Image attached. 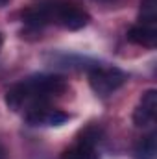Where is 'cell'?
<instances>
[{"mask_svg":"<svg viewBox=\"0 0 157 159\" xmlns=\"http://www.w3.org/2000/svg\"><path fill=\"white\" fill-rule=\"evenodd\" d=\"M67 83L61 76L54 74H37L22 80L20 83H15L6 93V104L13 111H20L26 107V113L32 109H37L46 106L48 98L59 96L65 93Z\"/></svg>","mask_w":157,"mask_h":159,"instance_id":"6da1fadb","label":"cell"},{"mask_svg":"<svg viewBox=\"0 0 157 159\" xmlns=\"http://www.w3.org/2000/svg\"><path fill=\"white\" fill-rule=\"evenodd\" d=\"M48 7H50L52 22L67 30H81L91 20L87 11H83L79 6L70 4V2H54V4H48Z\"/></svg>","mask_w":157,"mask_h":159,"instance_id":"7a4b0ae2","label":"cell"},{"mask_svg":"<svg viewBox=\"0 0 157 159\" xmlns=\"http://www.w3.org/2000/svg\"><path fill=\"white\" fill-rule=\"evenodd\" d=\"M126 81V74L117 67H94L89 72V85L98 96H109Z\"/></svg>","mask_w":157,"mask_h":159,"instance_id":"3957f363","label":"cell"},{"mask_svg":"<svg viewBox=\"0 0 157 159\" xmlns=\"http://www.w3.org/2000/svg\"><path fill=\"white\" fill-rule=\"evenodd\" d=\"M24 119L30 126H61L69 120V115L59 109H50L48 106H43L28 111Z\"/></svg>","mask_w":157,"mask_h":159,"instance_id":"277c9868","label":"cell"},{"mask_svg":"<svg viewBox=\"0 0 157 159\" xmlns=\"http://www.w3.org/2000/svg\"><path fill=\"white\" fill-rule=\"evenodd\" d=\"M128 41L144 48H155L157 44V28L152 24H135L128 30Z\"/></svg>","mask_w":157,"mask_h":159,"instance_id":"5b68a950","label":"cell"},{"mask_svg":"<svg viewBox=\"0 0 157 159\" xmlns=\"http://www.w3.org/2000/svg\"><path fill=\"white\" fill-rule=\"evenodd\" d=\"M22 20L28 26H34V28H41L44 24H50L52 19H50V7H48V4L34 6V7L24 9L22 11Z\"/></svg>","mask_w":157,"mask_h":159,"instance_id":"8992f818","label":"cell"},{"mask_svg":"<svg viewBox=\"0 0 157 159\" xmlns=\"http://www.w3.org/2000/svg\"><path fill=\"white\" fill-rule=\"evenodd\" d=\"M133 157L135 159H157V135L150 133L142 137L135 148H133Z\"/></svg>","mask_w":157,"mask_h":159,"instance_id":"52a82bcc","label":"cell"},{"mask_svg":"<svg viewBox=\"0 0 157 159\" xmlns=\"http://www.w3.org/2000/svg\"><path fill=\"white\" fill-rule=\"evenodd\" d=\"M61 159H98V152H96V146H89L85 143H79L76 141L70 148H67Z\"/></svg>","mask_w":157,"mask_h":159,"instance_id":"ba28073f","label":"cell"},{"mask_svg":"<svg viewBox=\"0 0 157 159\" xmlns=\"http://www.w3.org/2000/svg\"><path fill=\"white\" fill-rule=\"evenodd\" d=\"M157 20V0H141V24L155 26Z\"/></svg>","mask_w":157,"mask_h":159,"instance_id":"9c48e42d","label":"cell"},{"mask_svg":"<svg viewBox=\"0 0 157 159\" xmlns=\"http://www.w3.org/2000/svg\"><path fill=\"white\" fill-rule=\"evenodd\" d=\"M79 143H85L89 146H96L102 141V129L98 126H87L85 129H81L78 135Z\"/></svg>","mask_w":157,"mask_h":159,"instance_id":"30bf717a","label":"cell"},{"mask_svg":"<svg viewBox=\"0 0 157 159\" xmlns=\"http://www.w3.org/2000/svg\"><path fill=\"white\" fill-rule=\"evenodd\" d=\"M155 117H157L155 113H152V111H148V109L137 106L135 111H133V124H135L137 128H146V126L154 124Z\"/></svg>","mask_w":157,"mask_h":159,"instance_id":"8fae6325","label":"cell"},{"mask_svg":"<svg viewBox=\"0 0 157 159\" xmlns=\"http://www.w3.org/2000/svg\"><path fill=\"white\" fill-rule=\"evenodd\" d=\"M139 106L157 115V91L155 89H148V91H144L142 96H141Z\"/></svg>","mask_w":157,"mask_h":159,"instance_id":"7c38bea8","label":"cell"},{"mask_svg":"<svg viewBox=\"0 0 157 159\" xmlns=\"http://www.w3.org/2000/svg\"><path fill=\"white\" fill-rule=\"evenodd\" d=\"M6 4H7V0H0V7H4Z\"/></svg>","mask_w":157,"mask_h":159,"instance_id":"4fadbf2b","label":"cell"},{"mask_svg":"<svg viewBox=\"0 0 157 159\" xmlns=\"http://www.w3.org/2000/svg\"><path fill=\"white\" fill-rule=\"evenodd\" d=\"M0 159H4V148L0 146Z\"/></svg>","mask_w":157,"mask_h":159,"instance_id":"5bb4252c","label":"cell"},{"mask_svg":"<svg viewBox=\"0 0 157 159\" xmlns=\"http://www.w3.org/2000/svg\"><path fill=\"white\" fill-rule=\"evenodd\" d=\"M0 46H2V35H0Z\"/></svg>","mask_w":157,"mask_h":159,"instance_id":"9a60e30c","label":"cell"}]
</instances>
